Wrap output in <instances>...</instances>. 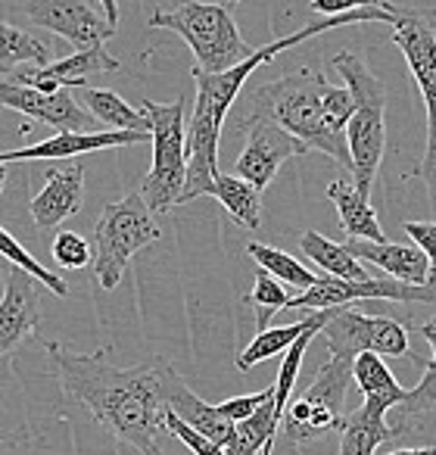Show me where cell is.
I'll return each mask as SVG.
<instances>
[{"instance_id": "6", "label": "cell", "mask_w": 436, "mask_h": 455, "mask_svg": "<svg viewBox=\"0 0 436 455\" xmlns=\"http://www.w3.org/2000/svg\"><path fill=\"white\" fill-rule=\"evenodd\" d=\"M159 237H163V231H159L156 219L144 206L138 190L125 194L115 203H107L94 225V259H91V272H94L97 284L103 291H115L128 262H131V256L138 250L150 247Z\"/></svg>"}, {"instance_id": "30", "label": "cell", "mask_w": 436, "mask_h": 455, "mask_svg": "<svg viewBox=\"0 0 436 455\" xmlns=\"http://www.w3.org/2000/svg\"><path fill=\"white\" fill-rule=\"evenodd\" d=\"M247 303L256 309V334H259V331L268 328V322H272L278 312L287 309V303H290V293H287V287L281 284V281H274L272 275H266L259 268V272H256L253 291H250Z\"/></svg>"}, {"instance_id": "35", "label": "cell", "mask_w": 436, "mask_h": 455, "mask_svg": "<svg viewBox=\"0 0 436 455\" xmlns=\"http://www.w3.org/2000/svg\"><path fill=\"white\" fill-rule=\"evenodd\" d=\"M359 7V0H312L309 10H315V13H324V16H343L349 13V10Z\"/></svg>"}, {"instance_id": "29", "label": "cell", "mask_w": 436, "mask_h": 455, "mask_svg": "<svg viewBox=\"0 0 436 455\" xmlns=\"http://www.w3.org/2000/svg\"><path fill=\"white\" fill-rule=\"evenodd\" d=\"M0 256L7 259V266H16L20 272H26L28 278L41 281V284L47 287V291H53L57 297H69V284H66L59 275H53L51 268H44L38 259H35L32 253H28L26 247H22L20 241H16L13 235H7L4 228H0Z\"/></svg>"}, {"instance_id": "33", "label": "cell", "mask_w": 436, "mask_h": 455, "mask_svg": "<svg viewBox=\"0 0 436 455\" xmlns=\"http://www.w3.org/2000/svg\"><path fill=\"white\" fill-rule=\"evenodd\" d=\"M272 396V387H266V390H259V393H247V396H234V399H228V403H222L218 405V411H222L225 418H228L231 424H237V421H243V418H250L256 409H259L266 399Z\"/></svg>"}, {"instance_id": "11", "label": "cell", "mask_w": 436, "mask_h": 455, "mask_svg": "<svg viewBox=\"0 0 436 455\" xmlns=\"http://www.w3.org/2000/svg\"><path fill=\"white\" fill-rule=\"evenodd\" d=\"M241 128L247 132V147H243V153L234 163V178L247 181L259 194L274 181V175H278V169L287 159L305 156V147L287 132H281L278 125H272L268 119L247 116L241 122Z\"/></svg>"}, {"instance_id": "23", "label": "cell", "mask_w": 436, "mask_h": 455, "mask_svg": "<svg viewBox=\"0 0 436 455\" xmlns=\"http://www.w3.org/2000/svg\"><path fill=\"white\" fill-rule=\"evenodd\" d=\"M330 315H334V309H321V312H312L309 318H303V322H297V324L259 331V334L253 337V343L237 355V362H234L237 371H250V368H256L259 362H266V359H272V355L290 349L293 343L299 340V334H305V331H321Z\"/></svg>"}, {"instance_id": "17", "label": "cell", "mask_w": 436, "mask_h": 455, "mask_svg": "<svg viewBox=\"0 0 436 455\" xmlns=\"http://www.w3.org/2000/svg\"><path fill=\"white\" fill-rule=\"evenodd\" d=\"M163 409L171 411L178 421L187 424L194 434L206 436L209 443L215 446H228L231 443V434H234V424L218 411V405H209L184 384L181 374H171L169 387H165V396H163Z\"/></svg>"}, {"instance_id": "20", "label": "cell", "mask_w": 436, "mask_h": 455, "mask_svg": "<svg viewBox=\"0 0 436 455\" xmlns=\"http://www.w3.org/2000/svg\"><path fill=\"white\" fill-rule=\"evenodd\" d=\"M328 200L337 206V215H340V225L349 235V241H368V243L386 241L377 212L371 209V200L355 188L353 178H337V181H330Z\"/></svg>"}, {"instance_id": "19", "label": "cell", "mask_w": 436, "mask_h": 455, "mask_svg": "<svg viewBox=\"0 0 436 455\" xmlns=\"http://www.w3.org/2000/svg\"><path fill=\"white\" fill-rule=\"evenodd\" d=\"M147 140L144 134L134 132H88V134H53L51 140L22 147V150L0 153V165L7 163H32V159H69L84 156V153L109 150V147H128Z\"/></svg>"}, {"instance_id": "25", "label": "cell", "mask_w": 436, "mask_h": 455, "mask_svg": "<svg viewBox=\"0 0 436 455\" xmlns=\"http://www.w3.org/2000/svg\"><path fill=\"white\" fill-rule=\"evenodd\" d=\"M299 250H303L305 259H312L321 272H328V278H340V281H368L371 278L368 268L361 266L343 243L328 241V237L318 235V231H305V235L299 237Z\"/></svg>"}, {"instance_id": "12", "label": "cell", "mask_w": 436, "mask_h": 455, "mask_svg": "<svg viewBox=\"0 0 436 455\" xmlns=\"http://www.w3.org/2000/svg\"><path fill=\"white\" fill-rule=\"evenodd\" d=\"M392 44L402 51L411 78L417 82L427 109V156L424 163L433 165V119H436V35L433 26L417 16L399 13L392 22Z\"/></svg>"}, {"instance_id": "31", "label": "cell", "mask_w": 436, "mask_h": 455, "mask_svg": "<svg viewBox=\"0 0 436 455\" xmlns=\"http://www.w3.org/2000/svg\"><path fill=\"white\" fill-rule=\"evenodd\" d=\"M315 334H318V331H305V334H299V340L287 349L284 362H281V371H278V378H274V384H272V405H274V415H278V421H281V415H284L287 403H290L293 384H297L299 368H303V355H305V349H309V343H312V337H315Z\"/></svg>"}, {"instance_id": "13", "label": "cell", "mask_w": 436, "mask_h": 455, "mask_svg": "<svg viewBox=\"0 0 436 455\" xmlns=\"http://www.w3.org/2000/svg\"><path fill=\"white\" fill-rule=\"evenodd\" d=\"M0 107L16 109V113L28 116L53 125L59 134H88L94 132V119L82 103L69 94V91H57V94H41L26 84L0 82Z\"/></svg>"}, {"instance_id": "5", "label": "cell", "mask_w": 436, "mask_h": 455, "mask_svg": "<svg viewBox=\"0 0 436 455\" xmlns=\"http://www.w3.org/2000/svg\"><path fill=\"white\" fill-rule=\"evenodd\" d=\"M150 28L175 32L194 53L190 72L200 76H218L253 57V47L247 44L225 4H206V0H187L178 7L163 4L150 16Z\"/></svg>"}, {"instance_id": "3", "label": "cell", "mask_w": 436, "mask_h": 455, "mask_svg": "<svg viewBox=\"0 0 436 455\" xmlns=\"http://www.w3.org/2000/svg\"><path fill=\"white\" fill-rule=\"evenodd\" d=\"M328 78L318 76L312 69H297L290 76L268 82L266 88H259L253 94V113L259 119H268L272 125H278L281 132H287L290 138H297L305 147V153L318 150L324 156H330L343 169L349 165V150H346V132L334 128L324 116V94H328Z\"/></svg>"}, {"instance_id": "1", "label": "cell", "mask_w": 436, "mask_h": 455, "mask_svg": "<svg viewBox=\"0 0 436 455\" xmlns=\"http://www.w3.org/2000/svg\"><path fill=\"white\" fill-rule=\"evenodd\" d=\"M53 371L72 403L84 405L115 440L131 443L144 455H163V396L175 365L163 355L131 368H115L100 353H75L63 343H47Z\"/></svg>"}, {"instance_id": "16", "label": "cell", "mask_w": 436, "mask_h": 455, "mask_svg": "<svg viewBox=\"0 0 436 455\" xmlns=\"http://www.w3.org/2000/svg\"><path fill=\"white\" fill-rule=\"evenodd\" d=\"M84 203V169L78 163L44 172V188L32 196L28 212L38 228H57L69 215L82 212Z\"/></svg>"}, {"instance_id": "8", "label": "cell", "mask_w": 436, "mask_h": 455, "mask_svg": "<svg viewBox=\"0 0 436 455\" xmlns=\"http://www.w3.org/2000/svg\"><path fill=\"white\" fill-rule=\"evenodd\" d=\"M318 334H324L328 340L330 359H346L353 362L355 355L371 353V355H408V331L396 322V318L386 315H365V312L353 309V306H343L334 309V315L328 318Z\"/></svg>"}, {"instance_id": "14", "label": "cell", "mask_w": 436, "mask_h": 455, "mask_svg": "<svg viewBox=\"0 0 436 455\" xmlns=\"http://www.w3.org/2000/svg\"><path fill=\"white\" fill-rule=\"evenodd\" d=\"M424 380L415 390H405L396 405L384 411L386 443H417L433 446V418H436V371L433 362L424 365Z\"/></svg>"}, {"instance_id": "15", "label": "cell", "mask_w": 436, "mask_h": 455, "mask_svg": "<svg viewBox=\"0 0 436 455\" xmlns=\"http://www.w3.org/2000/svg\"><path fill=\"white\" fill-rule=\"evenodd\" d=\"M41 324V299L35 278L16 266H4V297H0V355H10Z\"/></svg>"}, {"instance_id": "2", "label": "cell", "mask_w": 436, "mask_h": 455, "mask_svg": "<svg viewBox=\"0 0 436 455\" xmlns=\"http://www.w3.org/2000/svg\"><path fill=\"white\" fill-rule=\"evenodd\" d=\"M399 10H392L390 4H359L355 10L343 16H330V20L312 22V26L299 28L297 35H287L278 38L272 44L253 51V57H247L241 66L228 72H218V76H200L194 72L196 82V100L190 109V119L184 122V190H181V203H190L196 196L212 194V181L218 175V134H222L225 116H228L231 103L237 100L241 88L247 84V78L253 76L259 66L272 63L278 53L290 51V47L303 44V41L315 38V35L334 32L340 26L349 22H396Z\"/></svg>"}, {"instance_id": "9", "label": "cell", "mask_w": 436, "mask_h": 455, "mask_svg": "<svg viewBox=\"0 0 436 455\" xmlns=\"http://www.w3.org/2000/svg\"><path fill=\"white\" fill-rule=\"evenodd\" d=\"M26 16L44 32L66 38L78 51L103 47L119 32V7L113 0L88 4V0H38L26 4Z\"/></svg>"}, {"instance_id": "18", "label": "cell", "mask_w": 436, "mask_h": 455, "mask_svg": "<svg viewBox=\"0 0 436 455\" xmlns=\"http://www.w3.org/2000/svg\"><path fill=\"white\" fill-rule=\"evenodd\" d=\"M343 247L355 256V259H368L371 266L384 268L390 275V281L408 287H433V262L424 253H417L415 247L405 243H368V241H346Z\"/></svg>"}, {"instance_id": "22", "label": "cell", "mask_w": 436, "mask_h": 455, "mask_svg": "<svg viewBox=\"0 0 436 455\" xmlns=\"http://www.w3.org/2000/svg\"><path fill=\"white\" fill-rule=\"evenodd\" d=\"M53 60H59V57H57V47H53L51 38L28 35L26 28L0 22V78L22 69V66L44 69V66H51Z\"/></svg>"}, {"instance_id": "4", "label": "cell", "mask_w": 436, "mask_h": 455, "mask_svg": "<svg viewBox=\"0 0 436 455\" xmlns=\"http://www.w3.org/2000/svg\"><path fill=\"white\" fill-rule=\"evenodd\" d=\"M330 63L343 76V88L353 97V116L346 122V150L353 165L349 175L368 196L386 150V84L368 69L365 60L349 51L334 53Z\"/></svg>"}, {"instance_id": "10", "label": "cell", "mask_w": 436, "mask_h": 455, "mask_svg": "<svg viewBox=\"0 0 436 455\" xmlns=\"http://www.w3.org/2000/svg\"><path fill=\"white\" fill-rule=\"evenodd\" d=\"M361 299H392V303H424L433 306V287H408L390 278H368V281H340V278H318L309 291L290 297L287 309L299 312H321L343 309Z\"/></svg>"}, {"instance_id": "24", "label": "cell", "mask_w": 436, "mask_h": 455, "mask_svg": "<svg viewBox=\"0 0 436 455\" xmlns=\"http://www.w3.org/2000/svg\"><path fill=\"white\" fill-rule=\"evenodd\" d=\"M82 103L91 109V119H100L109 125V132H134L150 138V119L140 109H134L128 100H122L109 88H82Z\"/></svg>"}, {"instance_id": "7", "label": "cell", "mask_w": 436, "mask_h": 455, "mask_svg": "<svg viewBox=\"0 0 436 455\" xmlns=\"http://www.w3.org/2000/svg\"><path fill=\"white\" fill-rule=\"evenodd\" d=\"M140 113L150 119L153 165L140 181V200L150 212H169L178 206L184 190V122H187V100L178 97L175 103L144 100Z\"/></svg>"}, {"instance_id": "26", "label": "cell", "mask_w": 436, "mask_h": 455, "mask_svg": "<svg viewBox=\"0 0 436 455\" xmlns=\"http://www.w3.org/2000/svg\"><path fill=\"white\" fill-rule=\"evenodd\" d=\"M212 196H218V200H222V206L228 209V215L241 228L256 231V228L262 225V196H259V190L250 188L247 181L218 172V175H215V181H212Z\"/></svg>"}, {"instance_id": "32", "label": "cell", "mask_w": 436, "mask_h": 455, "mask_svg": "<svg viewBox=\"0 0 436 455\" xmlns=\"http://www.w3.org/2000/svg\"><path fill=\"white\" fill-rule=\"evenodd\" d=\"M53 259L63 268H88L91 266V247L75 231H59L53 237Z\"/></svg>"}, {"instance_id": "36", "label": "cell", "mask_w": 436, "mask_h": 455, "mask_svg": "<svg viewBox=\"0 0 436 455\" xmlns=\"http://www.w3.org/2000/svg\"><path fill=\"white\" fill-rule=\"evenodd\" d=\"M386 455H436V452H433V446H417V449L415 446H399Z\"/></svg>"}, {"instance_id": "21", "label": "cell", "mask_w": 436, "mask_h": 455, "mask_svg": "<svg viewBox=\"0 0 436 455\" xmlns=\"http://www.w3.org/2000/svg\"><path fill=\"white\" fill-rule=\"evenodd\" d=\"M386 405L377 399H365L359 409L346 411L340 421V455H374L380 443H386L384 424Z\"/></svg>"}, {"instance_id": "28", "label": "cell", "mask_w": 436, "mask_h": 455, "mask_svg": "<svg viewBox=\"0 0 436 455\" xmlns=\"http://www.w3.org/2000/svg\"><path fill=\"white\" fill-rule=\"evenodd\" d=\"M247 253H250V259L259 262L262 272L272 275V278L281 281V284H293V287H299V291H309V287L318 281V275H312L303 262H297L290 253H284V250H278V247L250 241Z\"/></svg>"}, {"instance_id": "27", "label": "cell", "mask_w": 436, "mask_h": 455, "mask_svg": "<svg viewBox=\"0 0 436 455\" xmlns=\"http://www.w3.org/2000/svg\"><path fill=\"white\" fill-rule=\"evenodd\" d=\"M353 384L365 393V399H377L386 409L405 396V387L396 380V374L386 368V362L380 355L371 353H361L353 359Z\"/></svg>"}, {"instance_id": "34", "label": "cell", "mask_w": 436, "mask_h": 455, "mask_svg": "<svg viewBox=\"0 0 436 455\" xmlns=\"http://www.w3.org/2000/svg\"><path fill=\"white\" fill-rule=\"evenodd\" d=\"M405 235L415 241V250L424 253L430 262H433V250H436V225L433 221H405Z\"/></svg>"}]
</instances>
